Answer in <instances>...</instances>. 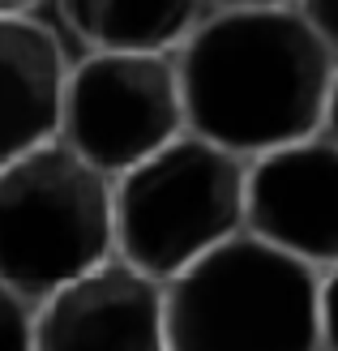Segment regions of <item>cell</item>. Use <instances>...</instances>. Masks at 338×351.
Returning <instances> with one entry per match:
<instances>
[{"label":"cell","instance_id":"15","mask_svg":"<svg viewBox=\"0 0 338 351\" xmlns=\"http://www.w3.org/2000/svg\"><path fill=\"white\" fill-rule=\"evenodd\" d=\"M39 0H0V17H26Z\"/></svg>","mask_w":338,"mask_h":351},{"label":"cell","instance_id":"1","mask_svg":"<svg viewBox=\"0 0 338 351\" xmlns=\"http://www.w3.org/2000/svg\"><path fill=\"white\" fill-rule=\"evenodd\" d=\"M334 73L295 5L210 9L176 47L184 129L244 163L322 133Z\"/></svg>","mask_w":338,"mask_h":351},{"label":"cell","instance_id":"14","mask_svg":"<svg viewBox=\"0 0 338 351\" xmlns=\"http://www.w3.org/2000/svg\"><path fill=\"white\" fill-rule=\"evenodd\" d=\"M322 133L338 146V73H334V86H330V103H326V125H322Z\"/></svg>","mask_w":338,"mask_h":351},{"label":"cell","instance_id":"13","mask_svg":"<svg viewBox=\"0 0 338 351\" xmlns=\"http://www.w3.org/2000/svg\"><path fill=\"white\" fill-rule=\"evenodd\" d=\"M210 9H287L295 0H206Z\"/></svg>","mask_w":338,"mask_h":351},{"label":"cell","instance_id":"8","mask_svg":"<svg viewBox=\"0 0 338 351\" xmlns=\"http://www.w3.org/2000/svg\"><path fill=\"white\" fill-rule=\"evenodd\" d=\"M64 51L39 17H0V167L60 137Z\"/></svg>","mask_w":338,"mask_h":351},{"label":"cell","instance_id":"6","mask_svg":"<svg viewBox=\"0 0 338 351\" xmlns=\"http://www.w3.org/2000/svg\"><path fill=\"white\" fill-rule=\"evenodd\" d=\"M244 232L317 274L338 266V146L326 133L248 163Z\"/></svg>","mask_w":338,"mask_h":351},{"label":"cell","instance_id":"12","mask_svg":"<svg viewBox=\"0 0 338 351\" xmlns=\"http://www.w3.org/2000/svg\"><path fill=\"white\" fill-rule=\"evenodd\" d=\"M322 351H338V266L322 274Z\"/></svg>","mask_w":338,"mask_h":351},{"label":"cell","instance_id":"5","mask_svg":"<svg viewBox=\"0 0 338 351\" xmlns=\"http://www.w3.org/2000/svg\"><path fill=\"white\" fill-rule=\"evenodd\" d=\"M184 129L176 56L86 51L64 77L60 142L108 180L171 146Z\"/></svg>","mask_w":338,"mask_h":351},{"label":"cell","instance_id":"10","mask_svg":"<svg viewBox=\"0 0 338 351\" xmlns=\"http://www.w3.org/2000/svg\"><path fill=\"white\" fill-rule=\"evenodd\" d=\"M0 351H34V304L0 283Z\"/></svg>","mask_w":338,"mask_h":351},{"label":"cell","instance_id":"11","mask_svg":"<svg viewBox=\"0 0 338 351\" xmlns=\"http://www.w3.org/2000/svg\"><path fill=\"white\" fill-rule=\"evenodd\" d=\"M295 9L338 60V0H295Z\"/></svg>","mask_w":338,"mask_h":351},{"label":"cell","instance_id":"7","mask_svg":"<svg viewBox=\"0 0 338 351\" xmlns=\"http://www.w3.org/2000/svg\"><path fill=\"white\" fill-rule=\"evenodd\" d=\"M34 351H167L163 283L112 257L34 308Z\"/></svg>","mask_w":338,"mask_h":351},{"label":"cell","instance_id":"9","mask_svg":"<svg viewBox=\"0 0 338 351\" xmlns=\"http://www.w3.org/2000/svg\"><path fill=\"white\" fill-rule=\"evenodd\" d=\"M206 0H60V17L90 51H158L176 56Z\"/></svg>","mask_w":338,"mask_h":351},{"label":"cell","instance_id":"3","mask_svg":"<svg viewBox=\"0 0 338 351\" xmlns=\"http://www.w3.org/2000/svg\"><path fill=\"white\" fill-rule=\"evenodd\" d=\"M116 257L112 180L60 137L0 167V283L39 308Z\"/></svg>","mask_w":338,"mask_h":351},{"label":"cell","instance_id":"2","mask_svg":"<svg viewBox=\"0 0 338 351\" xmlns=\"http://www.w3.org/2000/svg\"><path fill=\"white\" fill-rule=\"evenodd\" d=\"M167 351H322V274L240 232L163 283Z\"/></svg>","mask_w":338,"mask_h":351},{"label":"cell","instance_id":"4","mask_svg":"<svg viewBox=\"0 0 338 351\" xmlns=\"http://www.w3.org/2000/svg\"><path fill=\"white\" fill-rule=\"evenodd\" d=\"M244 159L180 133L112 180L116 261L171 283L244 232Z\"/></svg>","mask_w":338,"mask_h":351}]
</instances>
